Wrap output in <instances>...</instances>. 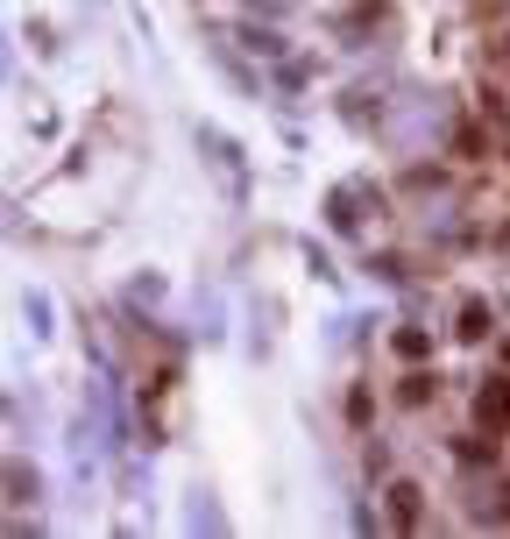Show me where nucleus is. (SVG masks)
Wrapping results in <instances>:
<instances>
[{"instance_id":"f257e3e1","label":"nucleus","mask_w":510,"mask_h":539,"mask_svg":"<svg viewBox=\"0 0 510 539\" xmlns=\"http://www.w3.org/2000/svg\"><path fill=\"white\" fill-rule=\"evenodd\" d=\"M475 419H482V426H510V383H503V376H496V383H482Z\"/></svg>"},{"instance_id":"f03ea898","label":"nucleus","mask_w":510,"mask_h":539,"mask_svg":"<svg viewBox=\"0 0 510 539\" xmlns=\"http://www.w3.org/2000/svg\"><path fill=\"white\" fill-rule=\"evenodd\" d=\"M418 497H425V490H418V483H390V518H397V525H404V532H411V525H418V518H425V504H418Z\"/></svg>"},{"instance_id":"7ed1b4c3","label":"nucleus","mask_w":510,"mask_h":539,"mask_svg":"<svg viewBox=\"0 0 510 539\" xmlns=\"http://www.w3.org/2000/svg\"><path fill=\"white\" fill-rule=\"evenodd\" d=\"M489 327H496L489 298H468V305H461V327H454V334H461V341H489Z\"/></svg>"},{"instance_id":"20e7f679","label":"nucleus","mask_w":510,"mask_h":539,"mask_svg":"<svg viewBox=\"0 0 510 539\" xmlns=\"http://www.w3.org/2000/svg\"><path fill=\"white\" fill-rule=\"evenodd\" d=\"M404 362H425V355H433V334H425V327H397V341H390Z\"/></svg>"},{"instance_id":"39448f33","label":"nucleus","mask_w":510,"mask_h":539,"mask_svg":"<svg viewBox=\"0 0 510 539\" xmlns=\"http://www.w3.org/2000/svg\"><path fill=\"white\" fill-rule=\"evenodd\" d=\"M433 391H440V383L425 376V369H418V376H404V405H425V398H433Z\"/></svg>"},{"instance_id":"423d86ee","label":"nucleus","mask_w":510,"mask_h":539,"mask_svg":"<svg viewBox=\"0 0 510 539\" xmlns=\"http://www.w3.org/2000/svg\"><path fill=\"white\" fill-rule=\"evenodd\" d=\"M454 454H461V461H496V440H482V433H468V440H461Z\"/></svg>"},{"instance_id":"0eeeda50","label":"nucleus","mask_w":510,"mask_h":539,"mask_svg":"<svg viewBox=\"0 0 510 539\" xmlns=\"http://www.w3.org/2000/svg\"><path fill=\"white\" fill-rule=\"evenodd\" d=\"M503 355H510V348H503Z\"/></svg>"}]
</instances>
